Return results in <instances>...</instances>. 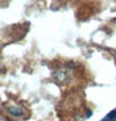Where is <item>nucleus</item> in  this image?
<instances>
[{"label":"nucleus","mask_w":116,"mask_h":121,"mask_svg":"<svg viewBox=\"0 0 116 121\" xmlns=\"http://www.w3.org/2000/svg\"><path fill=\"white\" fill-rule=\"evenodd\" d=\"M100 121H116V109L111 110L110 112L106 116H104Z\"/></svg>","instance_id":"1"},{"label":"nucleus","mask_w":116,"mask_h":121,"mask_svg":"<svg viewBox=\"0 0 116 121\" xmlns=\"http://www.w3.org/2000/svg\"><path fill=\"white\" fill-rule=\"evenodd\" d=\"M9 112H10L11 115L16 116V117H19V116H21V115L24 114V110H23V109H20V107L14 106V107H10V109H9Z\"/></svg>","instance_id":"2"}]
</instances>
